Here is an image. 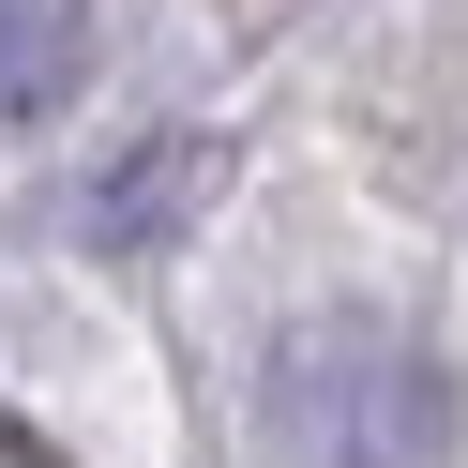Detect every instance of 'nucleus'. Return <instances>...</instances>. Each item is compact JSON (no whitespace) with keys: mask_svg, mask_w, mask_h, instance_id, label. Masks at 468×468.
Masks as SVG:
<instances>
[{"mask_svg":"<svg viewBox=\"0 0 468 468\" xmlns=\"http://www.w3.org/2000/svg\"><path fill=\"white\" fill-rule=\"evenodd\" d=\"M272 438L303 468H453L468 453V393L438 347L378 333V317H317L272 347Z\"/></svg>","mask_w":468,"mask_h":468,"instance_id":"1","label":"nucleus"},{"mask_svg":"<svg viewBox=\"0 0 468 468\" xmlns=\"http://www.w3.org/2000/svg\"><path fill=\"white\" fill-rule=\"evenodd\" d=\"M91 91V0H0V136Z\"/></svg>","mask_w":468,"mask_h":468,"instance_id":"2","label":"nucleus"},{"mask_svg":"<svg viewBox=\"0 0 468 468\" xmlns=\"http://www.w3.org/2000/svg\"><path fill=\"white\" fill-rule=\"evenodd\" d=\"M197 182H212V152H152L122 197H91V227H106V242H166V212H182Z\"/></svg>","mask_w":468,"mask_h":468,"instance_id":"3","label":"nucleus"}]
</instances>
